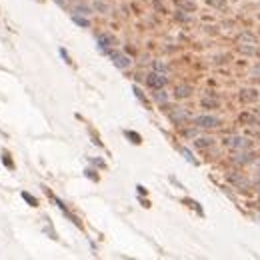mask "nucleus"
Listing matches in <instances>:
<instances>
[{
  "instance_id": "1a4fd4ad",
  "label": "nucleus",
  "mask_w": 260,
  "mask_h": 260,
  "mask_svg": "<svg viewBox=\"0 0 260 260\" xmlns=\"http://www.w3.org/2000/svg\"><path fill=\"white\" fill-rule=\"evenodd\" d=\"M70 10H72V14H82V16L90 14V6H88V4H84V2H74Z\"/></svg>"
},
{
  "instance_id": "a211bd4d",
  "label": "nucleus",
  "mask_w": 260,
  "mask_h": 260,
  "mask_svg": "<svg viewBox=\"0 0 260 260\" xmlns=\"http://www.w3.org/2000/svg\"><path fill=\"white\" fill-rule=\"evenodd\" d=\"M176 4L182 6V8H186V10H194V8H196V4H194V2H188V0H176Z\"/></svg>"
},
{
  "instance_id": "f03ea898",
  "label": "nucleus",
  "mask_w": 260,
  "mask_h": 260,
  "mask_svg": "<svg viewBox=\"0 0 260 260\" xmlns=\"http://www.w3.org/2000/svg\"><path fill=\"white\" fill-rule=\"evenodd\" d=\"M104 54H108L110 58H112V62H114V66H118V68H130V64H132V60H130V56H126L124 52H118V50H106Z\"/></svg>"
},
{
  "instance_id": "f257e3e1",
  "label": "nucleus",
  "mask_w": 260,
  "mask_h": 260,
  "mask_svg": "<svg viewBox=\"0 0 260 260\" xmlns=\"http://www.w3.org/2000/svg\"><path fill=\"white\" fill-rule=\"evenodd\" d=\"M236 42L240 46V52H244V54H256V50H258V38L252 32H248V30L240 32Z\"/></svg>"
},
{
  "instance_id": "f3484780",
  "label": "nucleus",
  "mask_w": 260,
  "mask_h": 260,
  "mask_svg": "<svg viewBox=\"0 0 260 260\" xmlns=\"http://www.w3.org/2000/svg\"><path fill=\"white\" fill-rule=\"evenodd\" d=\"M180 152H182V156H184V158H186L190 164H198V162L194 160V156H192V152H190L188 148H180Z\"/></svg>"
},
{
  "instance_id": "4468645a",
  "label": "nucleus",
  "mask_w": 260,
  "mask_h": 260,
  "mask_svg": "<svg viewBox=\"0 0 260 260\" xmlns=\"http://www.w3.org/2000/svg\"><path fill=\"white\" fill-rule=\"evenodd\" d=\"M254 156L252 154H238V156H234V162H238V164H246V162H250Z\"/></svg>"
},
{
  "instance_id": "6ab92c4d",
  "label": "nucleus",
  "mask_w": 260,
  "mask_h": 260,
  "mask_svg": "<svg viewBox=\"0 0 260 260\" xmlns=\"http://www.w3.org/2000/svg\"><path fill=\"white\" fill-rule=\"evenodd\" d=\"M154 70H156V72H162V74H166L168 66H166V64H162V62H154Z\"/></svg>"
},
{
  "instance_id": "423d86ee",
  "label": "nucleus",
  "mask_w": 260,
  "mask_h": 260,
  "mask_svg": "<svg viewBox=\"0 0 260 260\" xmlns=\"http://www.w3.org/2000/svg\"><path fill=\"white\" fill-rule=\"evenodd\" d=\"M116 44V38L114 36H110V34H100L98 36V46H100V50L102 52H106L110 46H114Z\"/></svg>"
},
{
  "instance_id": "9b49d317",
  "label": "nucleus",
  "mask_w": 260,
  "mask_h": 260,
  "mask_svg": "<svg viewBox=\"0 0 260 260\" xmlns=\"http://www.w3.org/2000/svg\"><path fill=\"white\" fill-rule=\"evenodd\" d=\"M240 122L250 126V124H258V118H256L254 114H250V112H242V114H240Z\"/></svg>"
},
{
  "instance_id": "5701e85b",
  "label": "nucleus",
  "mask_w": 260,
  "mask_h": 260,
  "mask_svg": "<svg viewBox=\"0 0 260 260\" xmlns=\"http://www.w3.org/2000/svg\"><path fill=\"white\" fill-rule=\"evenodd\" d=\"M134 92H136V96H138V98H140V100H142V102L146 104V98H144V94L140 92V88H136V86H134Z\"/></svg>"
},
{
  "instance_id": "2eb2a0df",
  "label": "nucleus",
  "mask_w": 260,
  "mask_h": 260,
  "mask_svg": "<svg viewBox=\"0 0 260 260\" xmlns=\"http://www.w3.org/2000/svg\"><path fill=\"white\" fill-rule=\"evenodd\" d=\"M154 100H156V102H166V100H168V94H164L162 88H158V90L154 92Z\"/></svg>"
},
{
  "instance_id": "9d476101",
  "label": "nucleus",
  "mask_w": 260,
  "mask_h": 260,
  "mask_svg": "<svg viewBox=\"0 0 260 260\" xmlns=\"http://www.w3.org/2000/svg\"><path fill=\"white\" fill-rule=\"evenodd\" d=\"M190 94H192V88H190V86H186V84L176 86V92H174V96H176V98H188Z\"/></svg>"
},
{
  "instance_id": "39448f33",
  "label": "nucleus",
  "mask_w": 260,
  "mask_h": 260,
  "mask_svg": "<svg viewBox=\"0 0 260 260\" xmlns=\"http://www.w3.org/2000/svg\"><path fill=\"white\" fill-rule=\"evenodd\" d=\"M224 144H226L228 148L244 150V148H248V146H250V140H248V138H244V136H228V138L224 140Z\"/></svg>"
},
{
  "instance_id": "f8f14e48",
  "label": "nucleus",
  "mask_w": 260,
  "mask_h": 260,
  "mask_svg": "<svg viewBox=\"0 0 260 260\" xmlns=\"http://www.w3.org/2000/svg\"><path fill=\"white\" fill-rule=\"evenodd\" d=\"M94 10H98L100 14H106V12H110V6L104 4V2H100V0H96L94 2Z\"/></svg>"
},
{
  "instance_id": "0eeeda50",
  "label": "nucleus",
  "mask_w": 260,
  "mask_h": 260,
  "mask_svg": "<svg viewBox=\"0 0 260 260\" xmlns=\"http://www.w3.org/2000/svg\"><path fill=\"white\" fill-rule=\"evenodd\" d=\"M258 98V90L256 88H244L242 92H240V100L244 102V104H250V102H254Z\"/></svg>"
},
{
  "instance_id": "412c9836",
  "label": "nucleus",
  "mask_w": 260,
  "mask_h": 260,
  "mask_svg": "<svg viewBox=\"0 0 260 260\" xmlns=\"http://www.w3.org/2000/svg\"><path fill=\"white\" fill-rule=\"evenodd\" d=\"M250 74H252L254 78H260V62H256V64L252 66V70H250Z\"/></svg>"
},
{
  "instance_id": "393cba45",
  "label": "nucleus",
  "mask_w": 260,
  "mask_h": 260,
  "mask_svg": "<svg viewBox=\"0 0 260 260\" xmlns=\"http://www.w3.org/2000/svg\"><path fill=\"white\" fill-rule=\"evenodd\" d=\"M60 54H62V58H64L66 62H70V58H68V54H66V50H60Z\"/></svg>"
},
{
  "instance_id": "ddd939ff",
  "label": "nucleus",
  "mask_w": 260,
  "mask_h": 260,
  "mask_svg": "<svg viewBox=\"0 0 260 260\" xmlns=\"http://www.w3.org/2000/svg\"><path fill=\"white\" fill-rule=\"evenodd\" d=\"M72 20L78 24V26H84V28H88L90 26V22H88V18H82L80 14H72Z\"/></svg>"
},
{
  "instance_id": "dca6fc26",
  "label": "nucleus",
  "mask_w": 260,
  "mask_h": 260,
  "mask_svg": "<svg viewBox=\"0 0 260 260\" xmlns=\"http://www.w3.org/2000/svg\"><path fill=\"white\" fill-rule=\"evenodd\" d=\"M210 144H214L212 138H196V146H200V148H206V146H210Z\"/></svg>"
},
{
  "instance_id": "b1692460",
  "label": "nucleus",
  "mask_w": 260,
  "mask_h": 260,
  "mask_svg": "<svg viewBox=\"0 0 260 260\" xmlns=\"http://www.w3.org/2000/svg\"><path fill=\"white\" fill-rule=\"evenodd\" d=\"M22 196H24V198H26V200H28V202H30L32 206H36V200H34V198L30 196V194H26V192H22Z\"/></svg>"
},
{
  "instance_id": "20e7f679",
  "label": "nucleus",
  "mask_w": 260,
  "mask_h": 260,
  "mask_svg": "<svg viewBox=\"0 0 260 260\" xmlns=\"http://www.w3.org/2000/svg\"><path fill=\"white\" fill-rule=\"evenodd\" d=\"M194 124L198 128H216L220 126V120L216 116H210V114H202V116H196L194 118Z\"/></svg>"
},
{
  "instance_id": "7ed1b4c3",
  "label": "nucleus",
  "mask_w": 260,
  "mask_h": 260,
  "mask_svg": "<svg viewBox=\"0 0 260 260\" xmlns=\"http://www.w3.org/2000/svg\"><path fill=\"white\" fill-rule=\"evenodd\" d=\"M166 82H168V78H166V74H162V72H150L148 74V78H146V84L152 88V90H158V88H164L166 86Z\"/></svg>"
},
{
  "instance_id": "aec40b11",
  "label": "nucleus",
  "mask_w": 260,
  "mask_h": 260,
  "mask_svg": "<svg viewBox=\"0 0 260 260\" xmlns=\"http://www.w3.org/2000/svg\"><path fill=\"white\" fill-rule=\"evenodd\" d=\"M202 106H218V100H212V98H202Z\"/></svg>"
},
{
  "instance_id": "6e6552de",
  "label": "nucleus",
  "mask_w": 260,
  "mask_h": 260,
  "mask_svg": "<svg viewBox=\"0 0 260 260\" xmlns=\"http://www.w3.org/2000/svg\"><path fill=\"white\" fill-rule=\"evenodd\" d=\"M170 118H172V122H174V124H182V122H186V120H188V112H186V110H182V108H174V110L170 112Z\"/></svg>"
},
{
  "instance_id": "4be33fe9",
  "label": "nucleus",
  "mask_w": 260,
  "mask_h": 260,
  "mask_svg": "<svg viewBox=\"0 0 260 260\" xmlns=\"http://www.w3.org/2000/svg\"><path fill=\"white\" fill-rule=\"evenodd\" d=\"M126 136H130V138H132V142H136V144L140 142V136H138V134H134V132H126Z\"/></svg>"
}]
</instances>
